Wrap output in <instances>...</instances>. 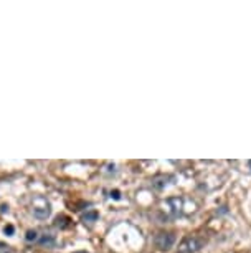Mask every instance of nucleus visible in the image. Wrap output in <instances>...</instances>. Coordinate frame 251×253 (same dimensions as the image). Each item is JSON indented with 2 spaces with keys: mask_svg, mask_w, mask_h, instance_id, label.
I'll return each instance as SVG.
<instances>
[{
  "mask_svg": "<svg viewBox=\"0 0 251 253\" xmlns=\"http://www.w3.org/2000/svg\"><path fill=\"white\" fill-rule=\"evenodd\" d=\"M32 210H33V215L36 218L45 220V218H48L51 213V205L43 195H35V197L32 199Z\"/></svg>",
  "mask_w": 251,
  "mask_h": 253,
  "instance_id": "nucleus-1",
  "label": "nucleus"
},
{
  "mask_svg": "<svg viewBox=\"0 0 251 253\" xmlns=\"http://www.w3.org/2000/svg\"><path fill=\"white\" fill-rule=\"evenodd\" d=\"M203 247V240L200 237L195 235H187L182 238V242L179 243V253H195Z\"/></svg>",
  "mask_w": 251,
  "mask_h": 253,
  "instance_id": "nucleus-2",
  "label": "nucleus"
},
{
  "mask_svg": "<svg viewBox=\"0 0 251 253\" xmlns=\"http://www.w3.org/2000/svg\"><path fill=\"white\" fill-rule=\"evenodd\" d=\"M175 243V233L172 232H159L154 237V245L160 252H167L174 247Z\"/></svg>",
  "mask_w": 251,
  "mask_h": 253,
  "instance_id": "nucleus-3",
  "label": "nucleus"
},
{
  "mask_svg": "<svg viewBox=\"0 0 251 253\" xmlns=\"http://www.w3.org/2000/svg\"><path fill=\"white\" fill-rule=\"evenodd\" d=\"M55 225L58 228H68V227H71V218L66 215H60V217H56Z\"/></svg>",
  "mask_w": 251,
  "mask_h": 253,
  "instance_id": "nucleus-4",
  "label": "nucleus"
},
{
  "mask_svg": "<svg viewBox=\"0 0 251 253\" xmlns=\"http://www.w3.org/2000/svg\"><path fill=\"white\" fill-rule=\"evenodd\" d=\"M40 243H41V245H46V247H53L55 245V238L51 237V235H45L40 240Z\"/></svg>",
  "mask_w": 251,
  "mask_h": 253,
  "instance_id": "nucleus-5",
  "label": "nucleus"
},
{
  "mask_svg": "<svg viewBox=\"0 0 251 253\" xmlns=\"http://www.w3.org/2000/svg\"><path fill=\"white\" fill-rule=\"evenodd\" d=\"M96 218H98V212H89V213H86V215L83 217V222L84 223H91V222H96Z\"/></svg>",
  "mask_w": 251,
  "mask_h": 253,
  "instance_id": "nucleus-6",
  "label": "nucleus"
},
{
  "mask_svg": "<svg viewBox=\"0 0 251 253\" xmlns=\"http://www.w3.org/2000/svg\"><path fill=\"white\" fill-rule=\"evenodd\" d=\"M0 253H13V248L10 245H7V243L0 242Z\"/></svg>",
  "mask_w": 251,
  "mask_h": 253,
  "instance_id": "nucleus-7",
  "label": "nucleus"
},
{
  "mask_svg": "<svg viewBox=\"0 0 251 253\" xmlns=\"http://www.w3.org/2000/svg\"><path fill=\"white\" fill-rule=\"evenodd\" d=\"M27 240H36V232L35 230H30L27 233Z\"/></svg>",
  "mask_w": 251,
  "mask_h": 253,
  "instance_id": "nucleus-8",
  "label": "nucleus"
},
{
  "mask_svg": "<svg viewBox=\"0 0 251 253\" xmlns=\"http://www.w3.org/2000/svg\"><path fill=\"white\" fill-rule=\"evenodd\" d=\"M5 233H13V227H12V225L5 227Z\"/></svg>",
  "mask_w": 251,
  "mask_h": 253,
  "instance_id": "nucleus-9",
  "label": "nucleus"
},
{
  "mask_svg": "<svg viewBox=\"0 0 251 253\" xmlns=\"http://www.w3.org/2000/svg\"><path fill=\"white\" fill-rule=\"evenodd\" d=\"M74 253H88V252H84V250H79V252H74Z\"/></svg>",
  "mask_w": 251,
  "mask_h": 253,
  "instance_id": "nucleus-10",
  "label": "nucleus"
},
{
  "mask_svg": "<svg viewBox=\"0 0 251 253\" xmlns=\"http://www.w3.org/2000/svg\"><path fill=\"white\" fill-rule=\"evenodd\" d=\"M250 167H251V161H250Z\"/></svg>",
  "mask_w": 251,
  "mask_h": 253,
  "instance_id": "nucleus-11",
  "label": "nucleus"
}]
</instances>
